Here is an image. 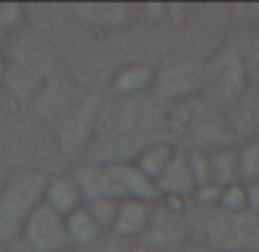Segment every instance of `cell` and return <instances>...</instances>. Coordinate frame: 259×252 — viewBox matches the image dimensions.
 I'll return each instance as SVG.
<instances>
[{
  "label": "cell",
  "instance_id": "8fae6325",
  "mask_svg": "<svg viewBox=\"0 0 259 252\" xmlns=\"http://www.w3.org/2000/svg\"><path fill=\"white\" fill-rule=\"evenodd\" d=\"M156 190H158V197L161 199L191 204V197H193V193H195V181H193L188 163H186V156H184L181 149H177L175 158L170 160L165 172L156 179Z\"/></svg>",
  "mask_w": 259,
  "mask_h": 252
},
{
  "label": "cell",
  "instance_id": "7c38bea8",
  "mask_svg": "<svg viewBox=\"0 0 259 252\" xmlns=\"http://www.w3.org/2000/svg\"><path fill=\"white\" fill-rule=\"evenodd\" d=\"M46 85H49V78L39 76V73L30 71L25 67L10 62L7 60V73L5 80H3V90L14 99L21 106H32V103L39 101V97L44 94Z\"/></svg>",
  "mask_w": 259,
  "mask_h": 252
},
{
  "label": "cell",
  "instance_id": "d6986e66",
  "mask_svg": "<svg viewBox=\"0 0 259 252\" xmlns=\"http://www.w3.org/2000/svg\"><path fill=\"white\" fill-rule=\"evenodd\" d=\"M218 208L225 214H243L248 211V193H245V184H232L220 188Z\"/></svg>",
  "mask_w": 259,
  "mask_h": 252
},
{
  "label": "cell",
  "instance_id": "277c9868",
  "mask_svg": "<svg viewBox=\"0 0 259 252\" xmlns=\"http://www.w3.org/2000/svg\"><path fill=\"white\" fill-rule=\"evenodd\" d=\"M209 82V64L193 60H172L163 69H156L154 92L167 101H191L204 92Z\"/></svg>",
  "mask_w": 259,
  "mask_h": 252
},
{
  "label": "cell",
  "instance_id": "484cf974",
  "mask_svg": "<svg viewBox=\"0 0 259 252\" xmlns=\"http://www.w3.org/2000/svg\"><path fill=\"white\" fill-rule=\"evenodd\" d=\"M5 73H7V55L5 51H0V88H3V80H5Z\"/></svg>",
  "mask_w": 259,
  "mask_h": 252
},
{
  "label": "cell",
  "instance_id": "f1b7e54d",
  "mask_svg": "<svg viewBox=\"0 0 259 252\" xmlns=\"http://www.w3.org/2000/svg\"><path fill=\"white\" fill-rule=\"evenodd\" d=\"M5 177H7V175H5V172H3V167H0V186H3V181H5Z\"/></svg>",
  "mask_w": 259,
  "mask_h": 252
},
{
  "label": "cell",
  "instance_id": "2e32d148",
  "mask_svg": "<svg viewBox=\"0 0 259 252\" xmlns=\"http://www.w3.org/2000/svg\"><path fill=\"white\" fill-rule=\"evenodd\" d=\"M177 149H179V147H175L167 140H152V142H147V145H142L131 160L142 175L149 177V179L156 184V179L165 172L170 160L175 158Z\"/></svg>",
  "mask_w": 259,
  "mask_h": 252
},
{
  "label": "cell",
  "instance_id": "52a82bcc",
  "mask_svg": "<svg viewBox=\"0 0 259 252\" xmlns=\"http://www.w3.org/2000/svg\"><path fill=\"white\" fill-rule=\"evenodd\" d=\"M110 177L115 181L119 199H138V202H147V204H156L158 199V190L149 177H145L138 170L133 160H115V163H106Z\"/></svg>",
  "mask_w": 259,
  "mask_h": 252
},
{
  "label": "cell",
  "instance_id": "8992f818",
  "mask_svg": "<svg viewBox=\"0 0 259 252\" xmlns=\"http://www.w3.org/2000/svg\"><path fill=\"white\" fill-rule=\"evenodd\" d=\"M69 10L80 25L97 32H122L138 21V5L128 3H78Z\"/></svg>",
  "mask_w": 259,
  "mask_h": 252
},
{
  "label": "cell",
  "instance_id": "6da1fadb",
  "mask_svg": "<svg viewBox=\"0 0 259 252\" xmlns=\"http://www.w3.org/2000/svg\"><path fill=\"white\" fill-rule=\"evenodd\" d=\"M191 241L218 252H259V216L188 206Z\"/></svg>",
  "mask_w": 259,
  "mask_h": 252
},
{
  "label": "cell",
  "instance_id": "d4e9b609",
  "mask_svg": "<svg viewBox=\"0 0 259 252\" xmlns=\"http://www.w3.org/2000/svg\"><path fill=\"white\" fill-rule=\"evenodd\" d=\"M179 252H218V250H213L209 245H202V243H195V241H188Z\"/></svg>",
  "mask_w": 259,
  "mask_h": 252
},
{
  "label": "cell",
  "instance_id": "7a4b0ae2",
  "mask_svg": "<svg viewBox=\"0 0 259 252\" xmlns=\"http://www.w3.org/2000/svg\"><path fill=\"white\" fill-rule=\"evenodd\" d=\"M51 175L37 170H23L7 175L0 186V243L12 245L19 241L21 229L37 211L44 197Z\"/></svg>",
  "mask_w": 259,
  "mask_h": 252
},
{
  "label": "cell",
  "instance_id": "9a60e30c",
  "mask_svg": "<svg viewBox=\"0 0 259 252\" xmlns=\"http://www.w3.org/2000/svg\"><path fill=\"white\" fill-rule=\"evenodd\" d=\"M64 229H67V238L71 250H78V252L90 250V247H94L99 241H103L108 236L97 225V220L92 218V214L88 211L85 204L64 218Z\"/></svg>",
  "mask_w": 259,
  "mask_h": 252
},
{
  "label": "cell",
  "instance_id": "30bf717a",
  "mask_svg": "<svg viewBox=\"0 0 259 252\" xmlns=\"http://www.w3.org/2000/svg\"><path fill=\"white\" fill-rule=\"evenodd\" d=\"M152 211L154 204L138 202V199H122L117 216H115L113 229H110V236L126 243V245L138 243L142 238V234L147 232V227H149Z\"/></svg>",
  "mask_w": 259,
  "mask_h": 252
},
{
  "label": "cell",
  "instance_id": "603a6c76",
  "mask_svg": "<svg viewBox=\"0 0 259 252\" xmlns=\"http://www.w3.org/2000/svg\"><path fill=\"white\" fill-rule=\"evenodd\" d=\"M241 103L245 108V121L252 129V138H259V94L252 99H245Z\"/></svg>",
  "mask_w": 259,
  "mask_h": 252
},
{
  "label": "cell",
  "instance_id": "4316f807",
  "mask_svg": "<svg viewBox=\"0 0 259 252\" xmlns=\"http://www.w3.org/2000/svg\"><path fill=\"white\" fill-rule=\"evenodd\" d=\"M124 252H156V250H152V247H145V245H138V243H136V245H128Z\"/></svg>",
  "mask_w": 259,
  "mask_h": 252
},
{
  "label": "cell",
  "instance_id": "e0dca14e",
  "mask_svg": "<svg viewBox=\"0 0 259 252\" xmlns=\"http://www.w3.org/2000/svg\"><path fill=\"white\" fill-rule=\"evenodd\" d=\"M209 172L211 184L218 188H225L239 181V158H236V145L232 147H218L209 151Z\"/></svg>",
  "mask_w": 259,
  "mask_h": 252
},
{
  "label": "cell",
  "instance_id": "ba28073f",
  "mask_svg": "<svg viewBox=\"0 0 259 252\" xmlns=\"http://www.w3.org/2000/svg\"><path fill=\"white\" fill-rule=\"evenodd\" d=\"M206 90H211L215 99H220V101H225V103L241 101L243 90H245V71H243L241 60L236 55H227V58L209 64Z\"/></svg>",
  "mask_w": 259,
  "mask_h": 252
},
{
  "label": "cell",
  "instance_id": "4fadbf2b",
  "mask_svg": "<svg viewBox=\"0 0 259 252\" xmlns=\"http://www.w3.org/2000/svg\"><path fill=\"white\" fill-rule=\"evenodd\" d=\"M73 179L78 184L85 202H92V199H119L115 181L110 177V170H108L106 163L90 160V163L78 165L76 172H73Z\"/></svg>",
  "mask_w": 259,
  "mask_h": 252
},
{
  "label": "cell",
  "instance_id": "5bb4252c",
  "mask_svg": "<svg viewBox=\"0 0 259 252\" xmlns=\"http://www.w3.org/2000/svg\"><path fill=\"white\" fill-rule=\"evenodd\" d=\"M41 204H46L51 211L60 214L62 218H67L78 206H83L85 199L80 195V188L76 184V179H73V175H60V177H49Z\"/></svg>",
  "mask_w": 259,
  "mask_h": 252
},
{
  "label": "cell",
  "instance_id": "5b68a950",
  "mask_svg": "<svg viewBox=\"0 0 259 252\" xmlns=\"http://www.w3.org/2000/svg\"><path fill=\"white\" fill-rule=\"evenodd\" d=\"M16 243L25 252H71L64 218L51 211L46 204H39L37 211L28 218Z\"/></svg>",
  "mask_w": 259,
  "mask_h": 252
},
{
  "label": "cell",
  "instance_id": "44dd1931",
  "mask_svg": "<svg viewBox=\"0 0 259 252\" xmlns=\"http://www.w3.org/2000/svg\"><path fill=\"white\" fill-rule=\"evenodd\" d=\"M119 202H122V199H92V202H85V206H88V211L92 214V218L97 220L99 227L106 234H110L115 216H117Z\"/></svg>",
  "mask_w": 259,
  "mask_h": 252
},
{
  "label": "cell",
  "instance_id": "ac0fdd59",
  "mask_svg": "<svg viewBox=\"0 0 259 252\" xmlns=\"http://www.w3.org/2000/svg\"><path fill=\"white\" fill-rule=\"evenodd\" d=\"M241 184H259V138H248L236 145Z\"/></svg>",
  "mask_w": 259,
  "mask_h": 252
},
{
  "label": "cell",
  "instance_id": "83f0119b",
  "mask_svg": "<svg viewBox=\"0 0 259 252\" xmlns=\"http://www.w3.org/2000/svg\"><path fill=\"white\" fill-rule=\"evenodd\" d=\"M0 252H14V245H3L0 243Z\"/></svg>",
  "mask_w": 259,
  "mask_h": 252
},
{
  "label": "cell",
  "instance_id": "cb8c5ba5",
  "mask_svg": "<svg viewBox=\"0 0 259 252\" xmlns=\"http://www.w3.org/2000/svg\"><path fill=\"white\" fill-rule=\"evenodd\" d=\"M245 193H248V214L259 216V184H248Z\"/></svg>",
  "mask_w": 259,
  "mask_h": 252
},
{
  "label": "cell",
  "instance_id": "f546056e",
  "mask_svg": "<svg viewBox=\"0 0 259 252\" xmlns=\"http://www.w3.org/2000/svg\"><path fill=\"white\" fill-rule=\"evenodd\" d=\"M71 252H73V250H71Z\"/></svg>",
  "mask_w": 259,
  "mask_h": 252
},
{
  "label": "cell",
  "instance_id": "3957f363",
  "mask_svg": "<svg viewBox=\"0 0 259 252\" xmlns=\"http://www.w3.org/2000/svg\"><path fill=\"white\" fill-rule=\"evenodd\" d=\"M188 206L191 204L158 199L154 204L149 227L138 241V245L152 247L156 252H179L191 241L188 229ZM136 245V243H133Z\"/></svg>",
  "mask_w": 259,
  "mask_h": 252
},
{
  "label": "cell",
  "instance_id": "7402d4cb",
  "mask_svg": "<svg viewBox=\"0 0 259 252\" xmlns=\"http://www.w3.org/2000/svg\"><path fill=\"white\" fill-rule=\"evenodd\" d=\"M25 19V7L16 5V3H0V28L14 34L16 30L23 25Z\"/></svg>",
  "mask_w": 259,
  "mask_h": 252
},
{
  "label": "cell",
  "instance_id": "9c48e42d",
  "mask_svg": "<svg viewBox=\"0 0 259 252\" xmlns=\"http://www.w3.org/2000/svg\"><path fill=\"white\" fill-rule=\"evenodd\" d=\"M156 69L145 62H128L119 67L110 78V94L124 101H136L147 92H154Z\"/></svg>",
  "mask_w": 259,
  "mask_h": 252
},
{
  "label": "cell",
  "instance_id": "ffe728a7",
  "mask_svg": "<svg viewBox=\"0 0 259 252\" xmlns=\"http://www.w3.org/2000/svg\"><path fill=\"white\" fill-rule=\"evenodd\" d=\"M181 151L186 156V163H188V170H191L193 181H195V188L209 186L211 184L209 151H204V149H181Z\"/></svg>",
  "mask_w": 259,
  "mask_h": 252
}]
</instances>
